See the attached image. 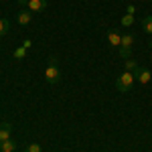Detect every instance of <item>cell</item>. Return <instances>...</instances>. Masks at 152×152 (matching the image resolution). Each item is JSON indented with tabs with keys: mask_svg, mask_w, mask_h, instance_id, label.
Masks as SVG:
<instances>
[{
	"mask_svg": "<svg viewBox=\"0 0 152 152\" xmlns=\"http://www.w3.org/2000/svg\"><path fill=\"white\" fill-rule=\"evenodd\" d=\"M10 31V23H8V18H0V37L6 35Z\"/></svg>",
	"mask_w": 152,
	"mask_h": 152,
	"instance_id": "cell-11",
	"label": "cell"
},
{
	"mask_svg": "<svg viewBox=\"0 0 152 152\" xmlns=\"http://www.w3.org/2000/svg\"><path fill=\"white\" fill-rule=\"evenodd\" d=\"M148 49H150V51H152V41H150V43H148Z\"/></svg>",
	"mask_w": 152,
	"mask_h": 152,
	"instance_id": "cell-17",
	"label": "cell"
},
{
	"mask_svg": "<svg viewBox=\"0 0 152 152\" xmlns=\"http://www.w3.org/2000/svg\"><path fill=\"white\" fill-rule=\"evenodd\" d=\"M0 144H2V142H0Z\"/></svg>",
	"mask_w": 152,
	"mask_h": 152,
	"instance_id": "cell-19",
	"label": "cell"
},
{
	"mask_svg": "<svg viewBox=\"0 0 152 152\" xmlns=\"http://www.w3.org/2000/svg\"><path fill=\"white\" fill-rule=\"evenodd\" d=\"M134 77H136V81L138 83H142V85H146V83H150V79H152V73H150V69H146V67H140V69L134 73Z\"/></svg>",
	"mask_w": 152,
	"mask_h": 152,
	"instance_id": "cell-3",
	"label": "cell"
},
{
	"mask_svg": "<svg viewBox=\"0 0 152 152\" xmlns=\"http://www.w3.org/2000/svg\"><path fill=\"white\" fill-rule=\"evenodd\" d=\"M47 8V0H28V4H26V10L31 12H43Z\"/></svg>",
	"mask_w": 152,
	"mask_h": 152,
	"instance_id": "cell-5",
	"label": "cell"
},
{
	"mask_svg": "<svg viewBox=\"0 0 152 152\" xmlns=\"http://www.w3.org/2000/svg\"><path fill=\"white\" fill-rule=\"evenodd\" d=\"M24 152H43V148H41L39 144H28V146H26V150H24Z\"/></svg>",
	"mask_w": 152,
	"mask_h": 152,
	"instance_id": "cell-14",
	"label": "cell"
},
{
	"mask_svg": "<svg viewBox=\"0 0 152 152\" xmlns=\"http://www.w3.org/2000/svg\"><path fill=\"white\" fill-rule=\"evenodd\" d=\"M45 79L49 85H57L61 81V71H59V61L57 57H49L47 69H45Z\"/></svg>",
	"mask_w": 152,
	"mask_h": 152,
	"instance_id": "cell-1",
	"label": "cell"
},
{
	"mask_svg": "<svg viewBox=\"0 0 152 152\" xmlns=\"http://www.w3.org/2000/svg\"><path fill=\"white\" fill-rule=\"evenodd\" d=\"M126 14H132V16H134V14H136V6H134V4H128V8H126Z\"/></svg>",
	"mask_w": 152,
	"mask_h": 152,
	"instance_id": "cell-15",
	"label": "cell"
},
{
	"mask_svg": "<svg viewBox=\"0 0 152 152\" xmlns=\"http://www.w3.org/2000/svg\"><path fill=\"white\" fill-rule=\"evenodd\" d=\"M142 28H144L146 35H152V14H148V16L142 18Z\"/></svg>",
	"mask_w": 152,
	"mask_h": 152,
	"instance_id": "cell-9",
	"label": "cell"
},
{
	"mask_svg": "<svg viewBox=\"0 0 152 152\" xmlns=\"http://www.w3.org/2000/svg\"><path fill=\"white\" fill-rule=\"evenodd\" d=\"M120 2H126V0H120Z\"/></svg>",
	"mask_w": 152,
	"mask_h": 152,
	"instance_id": "cell-18",
	"label": "cell"
},
{
	"mask_svg": "<svg viewBox=\"0 0 152 152\" xmlns=\"http://www.w3.org/2000/svg\"><path fill=\"white\" fill-rule=\"evenodd\" d=\"M16 20H18V24L26 26V24L33 20V12H31V10H20V12H18V16H16Z\"/></svg>",
	"mask_w": 152,
	"mask_h": 152,
	"instance_id": "cell-7",
	"label": "cell"
},
{
	"mask_svg": "<svg viewBox=\"0 0 152 152\" xmlns=\"http://www.w3.org/2000/svg\"><path fill=\"white\" fill-rule=\"evenodd\" d=\"M26 51H28L26 47H18L16 51H14V59H24L26 57Z\"/></svg>",
	"mask_w": 152,
	"mask_h": 152,
	"instance_id": "cell-13",
	"label": "cell"
},
{
	"mask_svg": "<svg viewBox=\"0 0 152 152\" xmlns=\"http://www.w3.org/2000/svg\"><path fill=\"white\" fill-rule=\"evenodd\" d=\"M134 81H136L134 73L124 71V73L116 79V89H118V91H122V94H126V91H130V89L134 87Z\"/></svg>",
	"mask_w": 152,
	"mask_h": 152,
	"instance_id": "cell-2",
	"label": "cell"
},
{
	"mask_svg": "<svg viewBox=\"0 0 152 152\" xmlns=\"http://www.w3.org/2000/svg\"><path fill=\"white\" fill-rule=\"evenodd\" d=\"M14 150H16V142L12 140V138L10 140H4L0 144V152H14Z\"/></svg>",
	"mask_w": 152,
	"mask_h": 152,
	"instance_id": "cell-8",
	"label": "cell"
},
{
	"mask_svg": "<svg viewBox=\"0 0 152 152\" xmlns=\"http://www.w3.org/2000/svg\"><path fill=\"white\" fill-rule=\"evenodd\" d=\"M107 43H110V47L112 49H120L122 45V35H120V31H107Z\"/></svg>",
	"mask_w": 152,
	"mask_h": 152,
	"instance_id": "cell-4",
	"label": "cell"
},
{
	"mask_svg": "<svg viewBox=\"0 0 152 152\" xmlns=\"http://www.w3.org/2000/svg\"><path fill=\"white\" fill-rule=\"evenodd\" d=\"M124 67H126V71H130V73H136V71L140 69V65H138L134 59H126V61H124Z\"/></svg>",
	"mask_w": 152,
	"mask_h": 152,
	"instance_id": "cell-10",
	"label": "cell"
},
{
	"mask_svg": "<svg viewBox=\"0 0 152 152\" xmlns=\"http://www.w3.org/2000/svg\"><path fill=\"white\" fill-rule=\"evenodd\" d=\"M16 2H18L20 6H26V4H28V0H16Z\"/></svg>",
	"mask_w": 152,
	"mask_h": 152,
	"instance_id": "cell-16",
	"label": "cell"
},
{
	"mask_svg": "<svg viewBox=\"0 0 152 152\" xmlns=\"http://www.w3.org/2000/svg\"><path fill=\"white\" fill-rule=\"evenodd\" d=\"M10 134H12V124H8V122H4V124L0 126V142H4V140H10Z\"/></svg>",
	"mask_w": 152,
	"mask_h": 152,
	"instance_id": "cell-6",
	"label": "cell"
},
{
	"mask_svg": "<svg viewBox=\"0 0 152 152\" xmlns=\"http://www.w3.org/2000/svg\"><path fill=\"white\" fill-rule=\"evenodd\" d=\"M120 24H122V26H132V24H134V16H132V14H124V16L120 18Z\"/></svg>",
	"mask_w": 152,
	"mask_h": 152,
	"instance_id": "cell-12",
	"label": "cell"
}]
</instances>
